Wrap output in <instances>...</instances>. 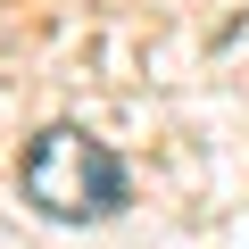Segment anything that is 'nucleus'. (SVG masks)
<instances>
[{
    "label": "nucleus",
    "mask_w": 249,
    "mask_h": 249,
    "mask_svg": "<svg viewBox=\"0 0 249 249\" xmlns=\"http://www.w3.org/2000/svg\"><path fill=\"white\" fill-rule=\"evenodd\" d=\"M17 183L58 224H100V216H116L124 199H133L124 158L100 133H83V124H42V133L25 142V158H17Z\"/></svg>",
    "instance_id": "nucleus-1"
}]
</instances>
